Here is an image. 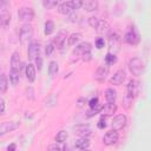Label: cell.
<instances>
[{
  "label": "cell",
  "mask_w": 151,
  "mask_h": 151,
  "mask_svg": "<svg viewBox=\"0 0 151 151\" xmlns=\"http://www.w3.org/2000/svg\"><path fill=\"white\" fill-rule=\"evenodd\" d=\"M126 78V72L124 70H118L111 78H110V84L112 85H120Z\"/></svg>",
  "instance_id": "13"
},
{
  "label": "cell",
  "mask_w": 151,
  "mask_h": 151,
  "mask_svg": "<svg viewBox=\"0 0 151 151\" xmlns=\"http://www.w3.org/2000/svg\"><path fill=\"white\" fill-rule=\"evenodd\" d=\"M109 71H110V67H109V65H100L98 68H97V71H96V73H94V79L96 80H98V81H104L105 79H106V76L109 74Z\"/></svg>",
  "instance_id": "10"
},
{
  "label": "cell",
  "mask_w": 151,
  "mask_h": 151,
  "mask_svg": "<svg viewBox=\"0 0 151 151\" xmlns=\"http://www.w3.org/2000/svg\"><path fill=\"white\" fill-rule=\"evenodd\" d=\"M116 111H117V105L114 103H107L100 109L99 113L101 114V117H109V116H112Z\"/></svg>",
  "instance_id": "15"
},
{
  "label": "cell",
  "mask_w": 151,
  "mask_h": 151,
  "mask_svg": "<svg viewBox=\"0 0 151 151\" xmlns=\"http://www.w3.org/2000/svg\"><path fill=\"white\" fill-rule=\"evenodd\" d=\"M74 146H76L77 149H80V150L88 149V146H90V140H88L87 137H80L78 140H76Z\"/></svg>",
  "instance_id": "20"
},
{
  "label": "cell",
  "mask_w": 151,
  "mask_h": 151,
  "mask_svg": "<svg viewBox=\"0 0 151 151\" xmlns=\"http://www.w3.org/2000/svg\"><path fill=\"white\" fill-rule=\"evenodd\" d=\"M85 103H86V99L85 98H79L78 101H77V105H78V107H83L85 105Z\"/></svg>",
  "instance_id": "44"
},
{
  "label": "cell",
  "mask_w": 151,
  "mask_h": 151,
  "mask_svg": "<svg viewBox=\"0 0 151 151\" xmlns=\"http://www.w3.org/2000/svg\"><path fill=\"white\" fill-rule=\"evenodd\" d=\"M118 139H119V134H118L117 130H113V129H112V130L107 131V132L104 134V137H103V143H104L105 145L110 146V145L116 144V143L118 142Z\"/></svg>",
  "instance_id": "5"
},
{
  "label": "cell",
  "mask_w": 151,
  "mask_h": 151,
  "mask_svg": "<svg viewBox=\"0 0 151 151\" xmlns=\"http://www.w3.org/2000/svg\"><path fill=\"white\" fill-rule=\"evenodd\" d=\"M19 126H20L19 122H4V123H1L0 124V137L11 132V131L17 130Z\"/></svg>",
  "instance_id": "6"
},
{
  "label": "cell",
  "mask_w": 151,
  "mask_h": 151,
  "mask_svg": "<svg viewBox=\"0 0 151 151\" xmlns=\"http://www.w3.org/2000/svg\"><path fill=\"white\" fill-rule=\"evenodd\" d=\"M66 37H67V32H66V31H60V32L53 38L52 44H53L57 48H63V47H64V44H65V41H66Z\"/></svg>",
  "instance_id": "12"
},
{
  "label": "cell",
  "mask_w": 151,
  "mask_h": 151,
  "mask_svg": "<svg viewBox=\"0 0 151 151\" xmlns=\"http://www.w3.org/2000/svg\"><path fill=\"white\" fill-rule=\"evenodd\" d=\"M120 50V38L117 33L109 34V51L110 53L116 54Z\"/></svg>",
  "instance_id": "2"
},
{
  "label": "cell",
  "mask_w": 151,
  "mask_h": 151,
  "mask_svg": "<svg viewBox=\"0 0 151 151\" xmlns=\"http://www.w3.org/2000/svg\"><path fill=\"white\" fill-rule=\"evenodd\" d=\"M40 53V45L35 41L31 42L28 45V50H27V55H28V59L29 60H34Z\"/></svg>",
  "instance_id": "11"
},
{
  "label": "cell",
  "mask_w": 151,
  "mask_h": 151,
  "mask_svg": "<svg viewBox=\"0 0 151 151\" xmlns=\"http://www.w3.org/2000/svg\"><path fill=\"white\" fill-rule=\"evenodd\" d=\"M100 106L98 105V106H96V107H91V110L87 112V117H93V116H96L97 113H99L100 112Z\"/></svg>",
  "instance_id": "36"
},
{
  "label": "cell",
  "mask_w": 151,
  "mask_h": 151,
  "mask_svg": "<svg viewBox=\"0 0 151 151\" xmlns=\"http://www.w3.org/2000/svg\"><path fill=\"white\" fill-rule=\"evenodd\" d=\"M34 60H35L37 68H38V70H41V68H42V58H41L40 55H38V57H37Z\"/></svg>",
  "instance_id": "39"
},
{
  "label": "cell",
  "mask_w": 151,
  "mask_h": 151,
  "mask_svg": "<svg viewBox=\"0 0 151 151\" xmlns=\"http://www.w3.org/2000/svg\"><path fill=\"white\" fill-rule=\"evenodd\" d=\"M96 47H97L98 50H100V48L104 47V39H103V38H98V39L96 40Z\"/></svg>",
  "instance_id": "42"
},
{
  "label": "cell",
  "mask_w": 151,
  "mask_h": 151,
  "mask_svg": "<svg viewBox=\"0 0 151 151\" xmlns=\"http://www.w3.org/2000/svg\"><path fill=\"white\" fill-rule=\"evenodd\" d=\"M81 59H83V61H85V63H88V61H91V59H92V54H91V51L83 53V54H81Z\"/></svg>",
  "instance_id": "37"
},
{
  "label": "cell",
  "mask_w": 151,
  "mask_h": 151,
  "mask_svg": "<svg viewBox=\"0 0 151 151\" xmlns=\"http://www.w3.org/2000/svg\"><path fill=\"white\" fill-rule=\"evenodd\" d=\"M81 38V33H72L68 38H67V45L68 46H74Z\"/></svg>",
  "instance_id": "25"
},
{
  "label": "cell",
  "mask_w": 151,
  "mask_h": 151,
  "mask_svg": "<svg viewBox=\"0 0 151 151\" xmlns=\"http://www.w3.org/2000/svg\"><path fill=\"white\" fill-rule=\"evenodd\" d=\"M0 74H1V67H0Z\"/></svg>",
  "instance_id": "47"
},
{
  "label": "cell",
  "mask_w": 151,
  "mask_h": 151,
  "mask_svg": "<svg viewBox=\"0 0 151 151\" xmlns=\"http://www.w3.org/2000/svg\"><path fill=\"white\" fill-rule=\"evenodd\" d=\"M7 88H8V80H7L6 76L1 73L0 74V92L4 93L7 91Z\"/></svg>",
  "instance_id": "28"
},
{
  "label": "cell",
  "mask_w": 151,
  "mask_h": 151,
  "mask_svg": "<svg viewBox=\"0 0 151 151\" xmlns=\"http://www.w3.org/2000/svg\"><path fill=\"white\" fill-rule=\"evenodd\" d=\"M58 71H59L58 63H57V61H51V63L48 64V73H50L51 76H53V74L58 73Z\"/></svg>",
  "instance_id": "30"
},
{
  "label": "cell",
  "mask_w": 151,
  "mask_h": 151,
  "mask_svg": "<svg viewBox=\"0 0 151 151\" xmlns=\"http://www.w3.org/2000/svg\"><path fill=\"white\" fill-rule=\"evenodd\" d=\"M18 18L21 21H32L34 19V11L31 7H20L18 11Z\"/></svg>",
  "instance_id": "3"
},
{
  "label": "cell",
  "mask_w": 151,
  "mask_h": 151,
  "mask_svg": "<svg viewBox=\"0 0 151 151\" xmlns=\"http://www.w3.org/2000/svg\"><path fill=\"white\" fill-rule=\"evenodd\" d=\"M5 109H6V104H5V100L2 98H0V114H2L5 112Z\"/></svg>",
  "instance_id": "43"
},
{
  "label": "cell",
  "mask_w": 151,
  "mask_h": 151,
  "mask_svg": "<svg viewBox=\"0 0 151 151\" xmlns=\"http://www.w3.org/2000/svg\"><path fill=\"white\" fill-rule=\"evenodd\" d=\"M91 48H92V45H91L90 42H87V41H86V42H81V44H79V45L76 47V50L73 51L72 55H76V59H77V57H81L83 53L91 51Z\"/></svg>",
  "instance_id": "14"
},
{
  "label": "cell",
  "mask_w": 151,
  "mask_h": 151,
  "mask_svg": "<svg viewBox=\"0 0 151 151\" xmlns=\"http://www.w3.org/2000/svg\"><path fill=\"white\" fill-rule=\"evenodd\" d=\"M25 74L29 83H33L35 80V67L33 64H28L25 67Z\"/></svg>",
  "instance_id": "17"
},
{
  "label": "cell",
  "mask_w": 151,
  "mask_h": 151,
  "mask_svg": "<svg viewBox=\"0 0 151 151\" xmlns=\"http://www.w3.org/2000/svg\"><path fill=\"white\" fill-rule=\"evenodd\" d=\"M11 22V14L8 12H2L0 13V26L2 28H6Z\"/></svg>",
  "instance_id": "21"
},
{
  "label": "cell",
  "mask_w": 151,
  "mask_h": 151,
  "mask_svg": "<svg viewBox=\"0 0 151 151\" xmlns=\"http://www.w3.org/2000/svg\"><path fill=\"white\" fill-rule=\"evenodd\" d=\"M19 77H20V70L11 68V71H9V80H11L12 85H17L18 84Z\"/></svg>",
  "instance_id": "22"
},
{
  "label": "cell",
  "mask_w": 151,
  "mask_h": 151,
  "mask_svg": "<svg viewBox=\"0 0 151 151\" xmlns=\"http://www.w3.org/2000/svg\"><path fill=\"white\" fill-rule=\"evenodd\" d=\"M97 126H98V129H104V127H106V120H105V117H101V118L99 119Z\"/></svg>",
  "instance_id": "41"
},
{
  "label": "cell",
  "mask_w": 151,
  "mask_h": 151,
  "mask_svg": "<svg viewBox=\"0 0 151 151\" xmlns=\"http://www.w3.org/2000/svg\"><path fill=\"white\" fill-rule=\"evenodd\" d=\"M53 51H54V45H53V44H48V45L46 46V48H45V53H46L47 57L51 55V54L53 53Z\"/></svg>",
  "instance_id": "38"
},
{
  "label": "cell",
  "mask_w": 151,
  "mask_h": 151,
  "mask_svg": "<svg viewBox=\"0 0 151 151\" xmlns=\"http://www.w3.org/2000/svg\"><path fill=\"white\" fill-rule=\"evenodd\" d=\"M88 105H90V107H96V106H98V105H99V100H98V98H97V97L92 98V99L88 101Z\"/></svg>",
  "instance_id": "40"
},
{
  "label": "cell",
  "mask_w": 151,
  "mask_h": 151,
  "mask_svg": "<svg viewBox=\"0 0 151 151\" xmlns=\"http://www.w3.org/2000/svg\"><path fill=\"white\" fill-rule=\"evenodd\" d=\"M117 61V57H116V54H113V53H107L106 55H105V63H106V65H113L114 63Z\"/></svg>",
  "instance_id": "31"
},
{
  "label": "cell",
  "mask_w": 151,
  "mask_h": 151,
  "mask_svg": "<svg viewBox=\"0 0 151 151\" xmlns=\"http://www.w3.org/2000/svg\"><path fill=\"white\" fill-rule=\"evenodd\" d=\"M54 28H55L54 22H53L52 20H47V21L45 22V28H44V33H45V35H50V34H52V33L54 32Z\"/></svg>",
  "instance_id": "26"
},
{
  "label": "cell",
  "mask_w": 151,
  "mask_h": 151,
  "mask_svg": "<svg viewBox=\"0 0 151 151\" xmlns=\"http://www.w3.org/2000/svg\"><path fill=\"white\" fill-rule=\"evenodd\" d=\"M117 98V92L116 90H113L112 87H109L106 91H105V99L107 103H114Z\"/></svg>",
  "instance_id": "23"
},
{
  "label": "cell",
  "mask_w": 151,
  "mask_h": 151,
  "mask_svg": "<svg viewBox=\"0 0 151 151\" xmlns=\"http://www.w3.org/2000/svg\"><path fill=\"white\" fill-rule=\"evenodd\" d=\"M67 137H68L67 132H66L65 130H61V131H59V132L57 133V136H55V142L64 143V142L67 139Z\"/></svg>",
  "instance_id": "29"
},
{
  "label": "cell",
  "mask_w": 151,
  "mask_h": 151,
  "mask_svg": "<svg viewBox=\"0 0 151 151\" xmlns=\"http://www.w3.org/2000/svg\"><path fill=\"white\" fill-rule=\"evenodd\" d=\"M15 149H17V145H15L14 143H13V144H9V145L7 146V150H8V151H14Z\"/></svg>",
  "instance_id": "45"
},
{
  "label": "cell",
  "mask_w": 151,
  "mask_h": 151,
  "mask_svg": "<svg viewBox=\"0 0 151 151\" xmlns=\"http://www.w3.org/2000/svg\"><path fill=\"white\" fill-rule=\"evenodd\" d=\"M33 35V26L28 22L24 24L21 27H20V31H19V38H20V41L21 42H25L27 41L28 39H31Z\"/></svg>",
  "instance_id": "4"
},
{
  "label": "cell",
  "mask_w": 151,
  "mask_h": 151,
  "mask_svg": "<svg viewBox=\"0 0 151 151\" xmlns=\"http://www.w3.org/2000/svg\"><path fill=\"white\" fill-rule=\"evenodd\" d=\"M125 41L129 44V45H137L139 41H140V37H139V33L134 29V28H131L126 32L125 34Z\"/></svg>",
  "instance_id": "8"
},
{
  "label": "cell",
  "mask_w": 151,
  "mask_h": 151,
  "mask_svg": "<svg viewBox=\"0 0 151 151\" xmlns=\"http://www.w3.org/2000/svg\"><path fill=\"white\" fill-rule=\"evenodd\" d=\"M127 66H129L130 72L133 76H137V77L138 76H142L144 73V71H145V63L140 58H138V57L130 59Z\"/></svg>",
  "instance_id": "1"
},
{
  "label": "cell",
  "mask_w": 151,
  "mask_h": 151,
  "mask_svg": "<svg viewBox=\"0 0 151 151\" xmlns=\"http://www.w3.org/2000/svg\"><path fill=\"white\" fill-rule=\"evenodd\" d=\"M57 4H58V0H42V6H44L46 9L53 8Z\"/></svg>",
  "instance_id": "32"
},
{
  "label": "cell",
  "mask_w": 151,
  "mask_h": 151,
  "mask_svg": "<svg viewBox=\"0 0 151 151\" xmlns=\"http://www.w3.org/2000/svg\"><path fill=\"white\" fill-rule=\"evenodd\" d=\"M20 65H21L20 54H19L18 51H14V52L12 53V57H11V68L20 70Z\"/></svg>",
  "instance_id": "19"
},
{
  "label": "cell",
  "mask_w": 151,
  "mask_h": 151,
  "mask_svg": "<svg viewBox=\"0 0 151 151\" xmlns=\"http://www.w3.org/2000/svg\"><path fill=\"white\" fill-rule=\"evenodd\" d=\"M126 91H127V97L129 98H134L137 97V94L139 93V81L136 79H131L126 86Z\"/></svg>",
  "instance_id": "7"
},
{
  "label": "cell",
  "mask_w": 151,
  "mask_h": 151,
  "mask_svg": "<svg viewBox=\"0 0 151 151\" xmlns=\"http://www.w3.org/2000/svg\"><path fill=\"white\" fill-rule=\"evenodd\" d=\"M74 133L80 137H88L92 134V130L87 125H77L74 127Z\"/></svg>",
  "instance_id": "16"
},
{
  "label": "cell",
  "mask_w": 151,
  "mask_h": 151,
  "mask_svg": "<svg viewBox=\"0 0 151 151\" xmlns=\"http://www.w3.org/2000/svg\"><path fill=\"white\" fill-rule=\"evenodd\" d=\"M98 24H99V19H98L97 17H91V18H88V25H90L92 28H97Z\"/></svg>",
  "instance_id": "35"
},
{
  "label": "cell",
  "mask_w": 151,
  "mask_h": 151,
  "mask_svg": "<svg viewBox=\"0 0 151 151\" xmlns=\"http://www.w3.org/2000/svg\"><path fill=\"white\" fill-rule=\"evenodd\" d=\"M8 4V1L7 0H0V8H4V7H6V5Z\"/></svg>",
  "instance_id": "46"
},
{
  "label": "cell",
  "mask_w": 151,
  "mask_h": 151,
  "mask_svg": "<svg viewBox=\"0 0 151 151\" xmlns=\"http://www.w3.org/2000/svg\"><path fill=\"white\" fill-rule=\"evenodd\" d=\"M58 12L60 13V14H70L71 12H72V7L70 6V4H68V1L67 2H63L61 5H59V7H58Z\"/></svg>",
  "instance_id": "24"
},
{
  "label": "cell",
  "mask_w": 151,
  "mask_h": 151,
  "mask_svg": "<svg viewBox=\"0 0 151 151\" xmlns=\"http://www.w3.org/2000/svg\"><path fill=\"white\" fill-rule=\"evenodd\" d=\"M109 28H110V26L105 20H99V24H98L96 29L98 33H106L109 31Z\"/></svg>",
  "instance_id": "27"
},
{
  "label": "cell",
  "mask_w": 151,
  "mask_h": 151,
  "mask_svg": "<svg viewBox=\"0 0 151 151\" xmlns=\"http://www.w3.org/2000/svg\"><path fill=\"white\" fill-rule=\"evenodd\" d=\"M68 4L72 7V9H79L83 6V0H70Z\"/></svg>",
  "instance_id": "34"
},
{
  "label": "cell",
  "mask_w": 151,
  "mask_h": 151,
  "mask_svg": "<svg viewBox=\"0 0 151 151\" xmlns=\"http://www.w3.org/2000/svg\"><path fill=\"white\" fill-rule=\"evenodd\" d=\"M66 149V146H65V144L64 143H59V142H55L54 144H51L50 146H48V150H65Z\"/></svg>",
  "instance_id": "33"
},
{
  "label": "cell",
  "mask_w": 151,
  "mask_h": 151,
  "mask_svg": "<svg viewBox=\"0 0 151 151\" xmlns=\"http://www.w3.org/2000/svg\"><path fill=\"white\" fill-rule=\"evenodd\" d=\"M85 11L93 12L98 9V1L97 0H83V6Z\"/></svg>",
  "instance_id": "18"
},
{
  "label": "cell",
  "mask_w": 151,
  "mask_h": 151,
  "mask_svg": "<svg viewBox=\"0 0 151 151\" xmlns=\"http://www.w3.org/2000/svg\"><path fill=\"white\" fill-rule=\"evenodd\" d=\"M126 123H127V119H126V116L125 114H117L113 119H112V129L113 130H122V129H124L125 127V125H126Z\"/></svg>",
  "instance_id": "9"
}]
</instances>
